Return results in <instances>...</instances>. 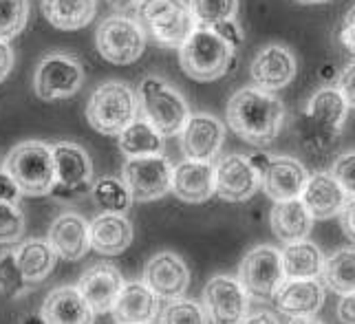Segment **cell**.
I'll return each mask as SVG.
<instances>
[{
	"instance_id": "6da1fadb",
	"label": "cell",
	"mask_w": 355,
	"mask_h": 324,
	"mask_svg": "<svg viewBox=\"0 0 355 324\" xmlns=\"http://www.w3.org/2000/svg\"><path fill=\"white\" fill-rule=\"evenodd\" d=\"M227 126L234 130L245 144L265 148L278 139L285 121V104L280 97L245 86L230 97L225 108Z\"/></svg>"
},
{
	"instance_id": "7a4b0ae2",
	"label": "cell",
	"mask_w": 355,
	"mask_h": 324,
	"mask_svg": "<svg viewBox=\"0 0 355 324\" xmlns=\"http://www.w3.org/2000/svg\"><path fill=\"white\" fill-rule=\"evenodd\" d=\"M3 172L16 185L20 194L46 196L55 185V166L51 146L29 139L14 146L3 161Z\"/></svg>"
},
{
	"instance_id": "3957f363",
	"label": "cell",
	"mask_w": 355,
	"mask_h": 324,
	"mask_svg": "<svg viewBox=\"0 0 355 324\" xmlns=\"http://www.w3.org/2000/svg\"><path fill=\"white\" fill-rule=\"evenodd\" d=\"M234 60V44L214 29L197 27L179 49L181 69L194 82H214L223 78Z\"/></svg>"
},
{
	"instance_id": "277c9868",
	"label": "cell",
	"mask_w": 355,
	"mask_h": 324,
	"mask_svg": "<svg viewBox=\"0 0 355 324\" xmlns=\"http://www.w3.org/2000/svg\"><path fill=\"white\" fill-rule=\"evenodd\" d=\"M135 14L139 27L166 49H181L197 29L186 0H137Z\"/></svg>"
},
{
	"instance_id": "5b68a950",
	"label": "cell",
	"mask_w": 355,
	"mask_h": 324,
	"mask_svg": "<svg viewBox=\"0 0 355 324\" xmlns=\"http://www.w3.org/2000/svg\"><path fill=\"white\" fill-rule=\"evenodd\" d=\"M135 95H137V106L144 113V121H148L162 137L179 135L183 130L190 117V108L175 86H170L162 78L150 76L139 84V91Z\"/></svg>"
},
{
	"instance_id": "8992f818",
	"label": "cell",
	"mask_w": 355,
	"mask_h": 324,
	"mask_svg": "<svg viewBox=\"0 0 355 324\" xmlns=\"http://www.w3.org/2000/svg\"><path fill=\"white\" fill-rule=\"evenodd\" d=\"M137 95L124 82H104L87 104V121L102 135H119L137 119Z\"/></svg>"
},
{
	"instance_id": "52a82bcc",
	"label": "cell",
	"mask_w": 355,
	"mask_h": 324,
	"mask_svg": "<svg viewBox=\"0 0 355 324\" xmlns=\"http://www.w3.org/2000/svg\"><path fill=\"white\" fill-rule=\"evenodd\" d=\"M95 46L106 62L126 67L137 62L146 49V33L128 16H108L95 31Z\"/></svg>"
},
{
	"instance_id": "ba28073f",
	"label": "cell",
	"mask_w": 355,
	"mask_h": 324,
	"mask_svg": "<svg viewBox=\"0 0 355 324\" xmlns=\"http://www.w3.org/2000/svg\"><path fill=\"white\" fill-rule=\"evenodd\" d=\"M175 166L164 155L132 157L124 166V185L132 201L150 203L162 198L173 188Z\"/></svg>"
},
{
	"instance_id": "9c48e42d",
	"label": "cell",
	"mask_w": 355,
	"mask_h": 324,
	"mask_svg": "<svg viewBox=\"0 0 355 324\" xmlns=\"http://www.w3.org/2000/svg\"><path fill=\"white\" fill-rule=\"evenodd\" d=\"M84 84V69L80 62L69 53H49L40 60L35 69L33 89L44 102L53 99H69L76 95Z\"/></svg>"
},
{
	"instance_id": "30bf717a",
	"label": "cell",
	"mask_w": 355,
	"mask_h": 324,
	"mask_svg": "<svg viewBox=\"0 0 355 324\" xmlns=\"http://www.w3.org/2000/svg\"><path fill=\"white\" fill-rule=\"evenodd\" d=\"M53 166H55V185L53 196L76 198L91 190L93 183V161L87 148L73 142H60L51 146Z\"/></svg>"
},
{
	"instance_id": "8fae6325",
	"label": "cell",
	"mask_w": 355,
	"mask_h": 324,
	"mask_svg": "<svg viewBox=\"0 0 355 324\" xmlns=\"http://www.w3.org/2000/svg\"><path fill=\"white\" fill-rule=\"evenodd\" d=\"M283 280V260H280V252L276 247L259 245L243 256L239 265V282L248 296L261 298V300L274 298Z\"/></svg>"
},
{
	"instance_id": "7c38bea8",
	"label": "cell",
	"mask_w": 355,
	"mask_h": 324,
	"mask_svg": "<svg viewBox=\"0 0 355 324\" xmlns=\"http://www.w3.org/2000/svg\"><path fill=\"white\" fill-rule=\"evenodd\" d=\"M203 311L210 324H241L250 311V296L230 276H214L203 289Z\"/></svg>"
},
{
	"instance_id": "4fadbf2b",
	"label": "cell",
	"mask_w": 355,
	"mask_h": 324,
	"mask_svg": "<svg viewBox=\"0 0 355 324\" xmlns=\"http://www.w3.org/2000/svg\"><path fill=\"white\" fill-rule=\"evenodd\" d=\"M261 188V174L250 157L227 155L214 166V194L227 203H243Z\"/></svg>"
},
{
	"instance_id": "5bb4252c",
	"label": "cell",
	"mask_w": 355,
	"mask_h": 324,
	"mask_svg": "<svg viewBox=\"0 0 355 324\" xmlns=\"http://www.w3.org/2000/svg\"><path fill=\"white\" fill-rule=\"evenodd\" d=\"M225 142V126L210 113H194L181 130V148L186 159L212 164Z\"/></svg>"
},
{
	"instance_id": "9a60e30c",
	"label": "cell",
	"mask_w": 355,
	"mask_h": 324,
	"mask_svg": "<svg viewBox=\"0 0 355 324\" xmlns=\"http://www.w3.org/2000/svg\"><path fill=\"white\" fill-rule=\"evenodd\" d=\"M296 58L283 44H267L254 56L250 76L256 84V89L274 93L285 89V86L296 78Z\"/></svg>"
},
{
	"instance_id": "2e32d148",
	"label": "cell",
	"mask_w": 355,
	"mask_h": 324,
	"mask_svg": "<svg viewBox=\"0 0 355 324\" xmlns=\"http://www.w3.org/2000/svg\"><path fill=\"white\" fill-rule=\"evenodd\" d=\"M307 181V168L291 157H269L261 170V188L276 203L300 198Z\"/></svg>"
},
{
	"instance_id": "e0dca14e",
	"label": "cell",
	"mask_w": 355,
	"mask_h": 324,
	"mask_svg": "<svg viewBox=\"0 0 355 324\" xmlns=\"http://www.w3.org/2000/svg\"><path fill=\"white\" fill-rule=\"evenodd\" d=\"M144 284L164 300H177L190 284V271L175 252H159L144 269Z\"/></svg>"
},
{
	"instance_id": "ac0fdd59",
	"label": "cell",
	"mask_w": 355,
	"mask_h": 324,
	"mask_svg": "<svg viewBox=\"0 0 355 324\" xmlns=\"http://www.w3.org/2000/svg\"><path fill=\"white\" fill-rule=\"evenodd\" d=\"M124 284L126 282L121 278V271L115 265L97 263L82 273V278L78 282V291L89 302L93 314H106V311L113 309Z\"/></svg>"
},
{
	"instance_id": "d6986e66",
	"label": "cell",
	"mask_w": 355,
	"mask_h": 324,
	"mask_svg": "<svg viewBox=\"0 0 355 324\" xmlns=\"http://www.w3.org/2000/svg\"><path fill=\"white\" fill-rule=\"evenodd\" d=\"M183 203H205L214 196V166L207 161L186 159L173 170V188Z\"/></svg>"
},
{
	"instance_id": "ffe728a7",
	"label": "cell",
	"mask_w": 355,
	"mask_h": 324,
	"mask_svg": "<svg viewBox=\"0 0 355 324\" xmlns=\"http://www.w3.org/2000/svg\"><path fill=\"white\" fill-rule=\"evenodd\" d=\"M276 307L291 318H311L324 305V287L315 278L291 280L285 278L274 293Z\"/></svg>"
},
{
	"instance_id": "44dd1931",
	"label": "cell",
	"mask_w": 355,
	"mask_h": 324,
	"mask_svg": "<svg viewBox=\"0 0 355 324\" xmlns=\"http://www.w3.org/2000/svg\"><path fill=\"white\" fill-rule=\"evenodd\" d=\"M46 243L51 245L55 256L64 260H80L91 249L87 219L76 214V212L60 214L49 228Z\"/></svg>"
},
{
	"instance_id": "7402d4cb",
	"label": "cell",
	"mask_w": 355,
	"mask_h": 324,
	"mask_svg": "<svg viewBox=\"0 0 355 324\" xmlns=\"http://www.w3.org/2000/svg\"><path fill=\"white\" fill-rule=\"evenodd\" d=\"M44 324H93L95 314L78 287H58L42 302Z\"/></svg>"
},
{
	"instance_id": "603a6c76",
	"label": "cell",
	"mask_w": 355,
	"mask_h": 324,
	"mask_svg": "<svg viewBox=\"0 0 355 324\" xmlns=\"http://www.w3.org/2000/svg\"><path fill=\"white\" fill-rule=\"evenodd\" d=\"M91 249L104 256H119L132 243V225L124 214H108L102 212L89 223Z\"/></svg>"
},
{
	"instance_id": "cb8c5ba5",
	"label": "cell",
	"mask_w": 355,
	"mask_h": 324,
	"mask_svg": "<svg viewBox=\"0 0 355 324\" xmlns=\"http://www.w3.org/2000/svg\"><path fill=\"white\" fill-rule=\"evenodd\" d=\"M300 201L307 207L311 219L329 221L340 214L342 205L347 201V194L336 183V179L327 172H318L309 177L307 185L300 194Z\"/></svg>"
},
{
	"instance_id": "d4e9b609",
	"label": "cell",
	"mask_w": 355,
	"mask_h": 324,
	"mask_svg": "<svg viewBox=\"0 0 355 324\" xmlns=\"http://www.w3.org/2000/svg\"><path fill=\"white\" fill-rule=\"evenodd\" d=\"M111 311L117 324H153L159 314V298L144 282H128L121 287Z\"/></svg>"
},
{
	"instance_id": "484cf974",
	"label": "cell",
	"mask_w": 355,
	"mask_h": 324,
	"mask_svg": "<svg viewBox=\"0 0 355 324\" xmlns=\"http://www.w3.org/2000/svg\"><path fill=\"white\" fill-rule=\"evenodd\" d=\"M272 232L278 241H283L287 245L304 241L309 236L313 228V219L304 207L300 198H291V201H278L272 207Z\"/></svg>"
},
{
	"instance_id": "4316f807",
	"label": "cell",
	"mask_w": 355,
	"mask_h": 324,
	"mask_svg": "<svg viewBox=\"0 0 355 324\" xmlns=\"http://www.w3.org/2000/svg\"><path fill=\"white\" fill-rule=\"evenodd\" d=\"M42 16L60 31L84 29L95 18V0H42Z\"/></svg>"
},
{
	"instance_id": "83f0119b",
	"label": "cell",
	"mask_w": 355,
	"mask_h": 324,
	"mask_svg": "<svg viewBox=\"0 0 355 324\" xmlns=\"http://www.w3.org/2000/svg\"><path fill=\"white\" fill-rule=\"evenodd\" d=\"M14 256H16V265L22 273V278L31 287L42 282L55 267V252L51 249V245L42 239H31V241L20 243L14 249Z\"/></svg>"
},
{
	"instance_id": "f1b7e54d",
	"label": "cell",
	"mask_w": 355,
	"mask_h": 324,
	"mask_svg": "<svg viewBox=\"0 0 355 324\" xmlns=\"http://www.w3.org/2000/svg\"><path fill=\"white\" fill-rule=\"evenodd\" d=\"M304 115H307L313 123H318V126L340 133L347 121L349 106L338 89H334V86H324V89L315 91L311 95Z\"/></svg>"
},
{
	"instance_id": "f546056e",
	"label": "cell",
	"mask_w": 355,
	"mask_h": 324,
	"mask_svg": "<svg viewBox=\"0 0 355 324\" xmlns=\"http://www.w3.org/2000/svg\"><path fill=\"white\" fill-rule=\"evenodd\" d=\"M280 260H283V273L285 278L291 280H311L318 278V273L322 269V252L315 243L309 241H298L287 245L280 252Z\"/></svg>"
},
{
	"instance_id": "4dcf8cb0",
	"label": "cell",
	"mask_w": 355,
	"mask_h": 324,
	"mask_svg": "<svg viewBox=\"0 0 355 324\" xmlns=\"http://www.w3.org/2000/svg\"><path fill=\"white\" fill-rule=\"evenodd\" d=\"M119 148L128 159L132 157H150V155H162L164 148V137L159 135L148 121L135 119L130 126H126L119 135Z\"/></svg>"
},
{
	"instance_id": "1f68e13d",
	"label": "cell",
	"mask_w": 355,
	"mask_h": 324,
	"mask_svg": "<svg viewBox=\"0 0 355 324\" xmlns=\"http://www.w3.org/2000/svg\"><path fill=\"white\" fill-rule=\"evenodd\" d=\"M322 280L329 289L340 296L355 293V249H338L327 260H322Z\"/></svg>"
},
{
	"instance_id": "d6a6232c",
	"label": "cell",
	"mask_w": 355,
	"mask_h": 324,
	"mask_svg": "<svg viewBox=\"0 0 355 324\" xmlns=\"http://www.w3.org/2000/svg\"><path fill=\"white\" fill-rule=\"evenodd\" d=\"M298 139H300L302 151L307 153L311 159L322 161V159H327L329 155L336 151L338 139H340V133L318 126V123H313L307 115H302L300 117Z\"/></svg>"
},
{
	"instance_id": "836d02e7",
	"label": "cell",
	"mask_w": 355,
	"mask_h": 324,
	"mask_svg": "<svg viewBox=\"0 0 355 324\" xmlns=\"http://www.w3.org/2000/svg\"><path fill=\"white\" fill-rule=\"evenodd\" d=\"M188 7L197 27L214 29L216 24L232 22L236 18L239 0H190Z\"/></svg>"
},
{
	"instance_id": "e575fe53",
	"label": "cell",
	"mask_w": 355,
	"mask_h": 324,
	"mask_svg": "<svg viewBox=\"0 0 355 324\" xmlns=\"http://www.w3.org/2000/svg\"><path fill=\"white\" fill-rule=\"evenodd\" d=\"M91 194L95 198V203L104 212H108V214H124L132 201L124 181H119L115 177H102L100 181H95L91 185Z\"/></svg>"
},
{
	"instance_id": "d590c367",
	"label": "cell",
	"mask_w": 355,
	"mask_h": 324,
	"mask_svg": "<svg viewBox=\"0 0 355 324\" xmlns=\"http://www.w3.org/2000/svg\"><path fill=\"white\" fill-rule=\"evenodd\" d=\"M29 20V0H0V40H11Z\"/></svg>"
},
{
	"instance_id": "8d00e7d4",
	"label": "cell",
	"mask_w": 355,
	"mask_h": 324,
	"mask_svg": "<svg viewBox=\"0 0 355 324\" xmlns=\"http://www.w3.org/2000/svg\"><path fill=\"white\" fill-rule=\"evenodd\" d=\"M31 289V284L22 278V273L16 265L14 249H5L0 254V293H5L7 298H18L22 293H27Z\"/></svg>"
},
{
	"instance_id": "74e56055",
	"label": "cell",
	"mask_w": 355,
	"mask_h": 324,
	"mask_svg": "<svg viewBox=\"0 0 355 324\" xmlns=\"http://www.w3.org/2000/svg\"><path fill=\"white\" fill-rule=\"evenodd\" d=\"M159 324H207V318L199 302L177 298V300L168 302Z\"/></svg>"
},
{
	"instance_id": "f35d334b",
	"label": "cell",
	"mask_w": 355,
	"mask_h": 324,
	"mask_svg": "<svg viewBox=\"0 0 355 324\" xmlns=\"http://www.w3.org/2000/svg\"><path fill=\"white\" fill-rule=\"evenodd\" d=\"M24 234V214L22 210L0 198V245H11L18 243Z\"/></svg>"
},
{
	"instance_id": "ab89813d",
	"label": "cell",
	"mask_w": 355,
	"mask_h": 324,
	"mask_svg": "<svg viewBox=\"0 0 355 324\" xmlns=\"http://www.w3.org/2000/svg\"><path fill=\"white\" fill-rule=\"evenodd\" d=\"M331 177L336 179V183L349 198L355 196V153L342 155L334 161Z\"/></svg>"
},
{
	"instance_id": "60d3db41",
	"label": "cell",
	"mask_w": 355,
	"mask_h": 324,
	"mask_svg": "<svg viewBox=\"0 0 355 324\" xmlns=\"http://www.w3.org/2000/svg\"><path fill=\"white\" fill-rule=\"evenodd\" d=\"M336 89L340 91V95L345 97V102L349 108H355V62L340 73L338 76V86Z\"/></svg>"
},
{
	"instance_id": "b9f144b4",
	"label": "cell",
	"mask_w": 355,
	"mask_h": 324,
	"mask_svg": "<svg viewBox=\"0 0 355 324\" xmlns=\"http://www.w3.org/2000/svg\"><path fill=\"white\" fill-rule=\"evenodd\" d=\"M340 228L345 232L347 239L355 243V196L347 198L345 205L340 210Z\"/></svg>"
},
{
	"instance_id": "7bdbcfd3",
	"label": "cell",
	"mask_w": 355,
	"mask_h": 324,
	"mask_svg": "<svg viewBox=\"0 0 355 324\" xmlns=\"http://www.w3.org/2000/svg\"><path fill=\"white\" fill-rule=\"evenodd\" d=\"M14 62H16L14 60V49H11L9 42L0 40V84L9 78L11 69H14Z\"/></svg>"
},
{
	"instance_id": "ee69618b",
	"label": "cell",
	"mask_w": 355,
	"mask_h": 324,
	"mask_svg": "<svg viewBox=\"0 0 355 324\" xmlns=\"http://www.w3.org/2000/svg\"><path fill=\"white\" fill-rule=\"evenodd\" d=\"M338 320L342 324H355V293L342 296L338 305Z\"/></svg>"
},
{
	"instance_id": "f6af8a7d",
	"label": "cell",
	"mask_w": 355,
	"mask_h": 324,
	"mask_svg": "<svg viewBox=\"0 0 355 324\" xmlns=\"http://www.w3.org/2000/svg\"><path fill=\"white\" fill-rule=\"evenodd\" d=\"M340 38L345 42V46L349 49L351 53H355V7L347 14L345 18V27L340 31Z\"/></svg>"
},
{
	"instance_id": "bcb514c9",
	"label": "cell",
	"mask_w": 355,
	"mask_h": 324,
	"mask_svg": "<svg viewBox=\"0 0 355 324\" xmlns=\"http://www.w3.org/2000/svg\"><path fill=\"white\" fill-rule=\"evenodd\" d=\"M18 190H16V185L11 183V179L7 177L5 172H0V198L3 201H11V203H16V198H18Z\"/></svg>"
},
{
	"instance_id": "7dc6e473",
	"label": "cell",
	"mask_w": 355,
	"mask_h": 324,
	"mask_svg": "<svg viewBox=\"0 0 355 324\" xmlns=\"http://www.w3.org/2000/svg\"><path fill=\"white\" fill-rule=\"evenodd\" d=\"M241 324H278V320L272 311H256V314L245 316Z\"/></svg>"
},
{
	"instance_id": "c3c4849f",
	"label": "cell",
	"mask_w": 355,
	"mask_h": 324,
	"mask_svg": "<svg viewBox=\"0 0 355 324\" xmlns=\"http://www.w3.org/2000/svg\"><path fill=\"white\" fill-rule=\"evenodd\" d=\"M287 324H322L320 320H313V318H291Z\"/></svg>"
},
{
	"instance_id": "681fc988",
	"label": "cell",
	"mask_w": 355,
	"mask_h": 324,
	"mask_svg": "<svg viewBox=\"0 0 355 324\" xmlns=\"http://www.w3.org/2000/svg\"><path fill=\"white\" fill-rule=\"evenodd\" d=\"M22 324H44L42 316H27L22 320Z\"/></svg>"
},
{
	"instance_id": "f907efd6",
	"label": "cell",
	"mask_w": 355,
	"mask_h": 324,
	"mask_svg": "<svg viewBox=\"0 0 355 324\" xmlns=\"http://www.w3.org/2000/svg\"><path fill=\"white\" fill-rule=\"evenodd\" d=\"M291 3H298V5H322V3H329V0H291Z\"/></svg>"
},
{
	"instance_id": "816d5d0a",
	"label": "cell",
	"mask_w": 355,
	"mask_h": 324,
	"mask_svg": "<svg viewBox=\"0 0 355 324\" xmlns=\"http://www.w3.org/2000/svg\"><path fill=\"white\" fill-rule=\"evenodd\" d=\"M108 3H113V5L124 7V5H130V3H137V0H108Z\"/></svg>"
},
{
	"instance_id": "f5cc1de1",
	"label": "cell",
	"mask_w": 355,
	"mask_h": 324,
	"mask_svg": "<svg viewBox=\"0 0 355 324\" xmlns=\"http://www.w3.org/2000/svg\"><path fill=\"white\" fill-rule=\"evenodd\" d=\"M0 172H3V166H0Z\"/></svg>"
}]
</instances>
